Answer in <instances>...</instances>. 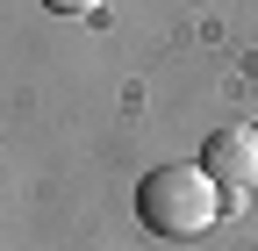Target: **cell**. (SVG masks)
I'll use <instances>...</instances> for the list:
<instances>
[{
  "instance_id": "6da1fadb",
  "label": "cell",
  "mask_w": 258,
  "mask_h": 251,
  "mask_svg": "<svg viewBox=\"0 0 258 251\" xmlns=\"http://www.w3.org/2000/svg\"><path fill=\"white\" fill-rule=\"evenodd\" d=\"M230 208L222 201V186L201 172V165H151L144 179H137V223L151 230V237H172V244H186V237H201L215 215Z\"/></svg>"
},
{
  "instance_id": "7a4b0ae2",
  "label": "cell",
  "mask_w": 258,
  "mask_h": 251,
  "mask_svg": "<svg viewBox=\"0 0 258 251\" xmlns=\"http://www.w3.org/2000/svg\"><path fill=\"white\" fill-rule=\"evenodd\" d=\"M201 172L222 186V201H244L251 186H258V130L251 122H230V130H215L208 144H201Z\"/></svg>"
},
{
  "instance_id": "3957f363",
  "label": "cell",
  "mask_w": 258,
  "mask_h": 251,
  "mask_svg": "<svg viewBox=\"0 0 258 251\" xmlns=\"http://www.w3.org/2000/svg\"><path fill=\"white\" fill-rule=\"evenodd\" d=\"M43 8H50V15H93L101 0H43Z\"/></svg>"
}]
</instances>
